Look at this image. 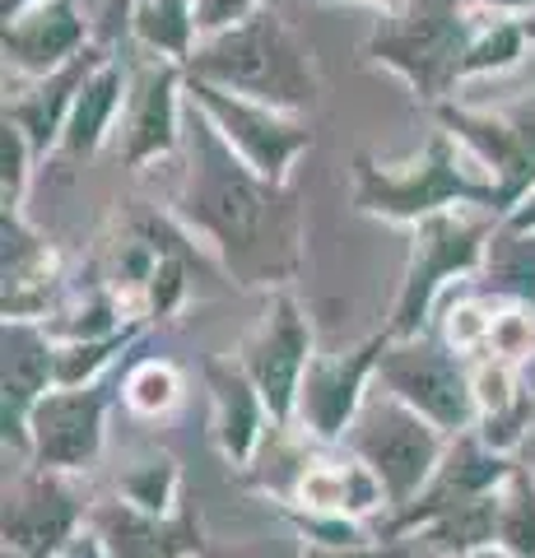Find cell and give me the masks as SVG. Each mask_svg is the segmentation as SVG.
<instances>
[{"instance_id":"obj_37","label":"cell","mask_w":535,"mask_h":558,"mask_svg":"<svg viewBox=\"0 0 535 558\" xmlns=\"http://www.w3.org/2000/svg\"><path fill=\"white\" fill-rule=\"evenodd\" d=\"M522 28H526V38L535 43V10H531V14H522Z\"/></svg>"},{"instance_id":"obj_25","label":"cell","mask_w":535,"mask_h":558,"mask_svg":"<svg viewBox=\"0 0 535 558\" xmlns=\"http://www.w3.org/2000/svg\"><path fill=\"white\" fill-rule=\"evenodd\" d=\"M424 549V558H471L498 545V494H485L465 508L442 512L428 521L420 535H410Z\"/></svg>"},{"instance_id":"obj_23","label":"cell","mask_w":535,"mask_h":558,"mask_svg":"<svg viewBox=\"0 0 535 558\" xmlns=\"http://www.w3.org/2000/svg\"><path fill=\"white\" fill-rule=\"evenodd\" d=\"M471 289L489 293L498 303L535 307V233L498 223L485 247V266H479Z\"/></svg>"},{"instance_id":"obj_34","label":"cell","mask_w":535,"mask_h":558,"mask_svg":"<svg viewBox=\"0 0 535 558\" xmlns=\"http://www.w3.org/2000/svg\"><path fill=\"white\" fill-rule=\"evenodd\" d=\"M205 558H303V539L293 535L289 545H270V539H262V545H243V549H210Z\"/></svg>"},{"instance_id":"obj_3","label":"cell","mask_w":535,"mask_h":558,"mask_svg":"<svg viewBox=\"0 0 535 558\" xmlns=\"http://www.w3.org/2000/svg\"><path fill=\"white\" fill-rule=\"evenodd\" d=\"M479 33V14L465 0H391L373 20L368 57L396 70L424 102H452L465 84V51Z\"/></svg>"},{"instance_id":"obj_30","label":"cell","mask_w":535,"mask_h":558,"mask_svg":"<svg viewBox=\"0 0 535 558\" xmlns=\"http://www.w3.org/2000/svg\"><path fill=\"white\" fill-rule=\"evenodd\" d=\"M182 293H186V260H182V252H172L163 242V256H159V266L149 275V289H145V317L149 322L168 317V312L182 303Z\"/></svg>"},{"instance_id":"obj_28","label":"cell","mask_w":535,"mask_h":558,"mask_svg":"<svg viewBox=\"0 0 535 558\" xmlns=\"http://www.w3.org/2000/svg\"><path fill=\"white\" fill-rule=\"evenodd\" d=\"M182 400V373L168 359H141L122 373V405L135 418H163Z\"/></svg>"},{"instance_id":"obj_42","label":"cell","mask_w":535,"mask_h":558,"mask_svg":"<svg viewBox=\"0 0 535 558\" xmlns=\"http://www.w3.org/2000/svg\"><path fill=\"white\" fill-rule=\"evenodd\" d=\"M522 112H526V117H535V108H522Z\"/></svg>"},{"instance_id":"obj_8","label":"cell","mask_w":535,"mask_h":558,"mask_svg":"<svg viewBox=\"0 0 535 558\" xmlns=\"http://www.w3.org/2000/svg\"><path fill=\"white\" fill-rule=\"evenodd\" d=\"M80 475H57L33 461L5 480V512H0V535L5 549H20L33 558H65L75 539L89 531L94 502L75 484Z\"/></svg>"},{"instance_id":"obj_36","label":"cell","mask_w":535,"mask_h":558,"mask_svg":"<svg viewBox=\"0 0 535 558\" xmlns=\"http://www.w3.org/2000/svg\"><path fill=\"white\" fill-rule=\"evenodd\" d=\"M33 5H42V0H0V14H5V20H14V14H24V10H33Z\"/></svg>"},{"instance_id":"obj_38","label":"cell","mask_w":535,"mask_h":558,"mask_svg":"<svg viewBox=\"0 0 535 558\" xmlns=\"http://www.w3.org/2000/svg\"><path fill=\"white\" fill-rule=\"evenodd\" d=\"M522 461H526V465H531V475H535V438H531V442H526V451H522Z\"/></svg>"},{"instance_id":"obj_29","label":"cell","mask_w":535,"mask_h":558,"mask_svg":"<svg viewBox=\"0 0 535 558\" xmlns=\"http://www.w3.org/2000/svg\"><path fill=\"white\" fill-rule=\"evenodd\" d=\"M526 28L522 20H479V33H475V43L471 51H465V84L479 80V75H494V70H512L516 61H522V51H526Z\"/></svg>"},{"instance_id":"obj_41","label":"cell","mask_w":535,"mask_h":558,"mask_svg":"<svg viewBox=\"0 0 535 558\" xmlns=\"http://www.w3.org/2000/svg\"><path fill=\"white\" fill-rule=\"evenodd\" d=\"M373 5H391V0H373Z\"/></svg>"},{"instance_id":"obj_35","label":"cell","mask_w":535,"mask_h":558,"mask_svg":"<svg viewBox=\"0 0 535 558\" xmlns=\"http://www.w3.org/2000/svg\"><path fill=\"white\" fill-rule=\"evenodd\" d=\"M503 223H508V229H522V233H535V191H531V196H526L522 205H516V209H512V215H508Z\"/></svg>"},{"instance_id":"obj_12","label":"cell","mask_w":535,"mask_h":558,"mask_svg":"<svg viewBox=\"0 0 535 558\" xmlns=\"http://www.w3.org/2000/svg\"><path fill=\"white\" fill-rule=\"evenodd\" d=\"M186 94H192L196 108L210 117V126L223 135V145H229L252 172H262L266 182H289L293 159L313 145V131L280 108L223 94L215 84H196V80H186Z\"/></svg>"},{"instance_id":"obj_5","label":"cell","mask_w":535,"mask_h":558,"mask_svg":"<svg viewBox=\"0 0 535 558\" xmlns=\"http://www.w3.org/2000/svg\"><path fill=\"white\" fill-rule=\"evenodd\" d=\"M498 223L503 219L489 215V209H442V215H428L414 223V247H410V266L401 279V299L391 307V322L382 326L391 340L424 336L442 284L479 275L485 247Z\"/></svg>"},{"instance_id":"obj_31","label":"cell","mask_w":535,"mask_h":558,"mask_svg":"<svg viewBox=\"0 0 535 558\" xmlns=\"http://www.w3.org/2000/svg\"><path fill=\"white\" fill-rule=\"evenodd\" d=\"M28 159H38L28 145V135L14 121H0V178H5V209L24 205L28 191Z\"/></svg>"},{"instance_id":"obj_2","label":"cell","mask_w":535,"mask_h":558,"mask_svg":"<svg viewBox=\"0 0 535 558\" xmlns=\"http://www.w3.org/2000/svg\"><path fill=\"white\" fill-rule=\"evenodd\" d=\"M182 70L196 84H215L223 94L266 102V108H280L289 117L317 102V65L299 43V33L270 5L243 24L215 33V38H200Z\"/></svg>"},{"instance_id":"obj_16","label":"cell","mask_w":535,"mask_h":558,"mask_svg":"<svg viewBox=\"0 0 535 558\" xmlns=\"http://www.w3.org/2000/svg\"><path fill=\"white\" fill-rule=\"evenodd\" d=\"M5 349V377H0V433L14 461H28V418L38 400L57 387V340L47 322H14L5 317L0 330Z\"/></svg>"},{"instance_id":"obj_13","label":"cell","mask_w":535,"mask_h":558,"mask_svg":"<svg viewBox=\"0 0 535 558\" xmlns=\"http://www.w3.org/2000/svg\"><path fill=\"white\" fill-rule=\"evenodd\" d=\"M382 349H387V330H377L373 340L344 349V354H317L299 387V410H293L289 428L317 447H340L373 391Z\"/></svg>"},{"instance_id":"obj_40","label":"cell","mask_w":535,"mask_h":558,"mask_svg":"<svg viewBox=\"0 0 535 558\" xmlns=\"http://www.w3.org/2000/svg\"><path fill=\"white\" fill-rule=\"evenodd\" d=\"M471 558H508V554H498V549H485V554H471Z\"/></svg>"},{"instance_id":"obj_32","label":"cell","mask_w":535,"mask_h":558,"mask_svg":"<svg viewBox=\"0 0 535 558\" xmlns=\"http://www.w3.org/2000/svg\"><path fill=\"white\" fill-rule=\"evenodd\" d=\"M303 558H424L414 539H364V545H303Z\"/></svg>"},{"instance_id":"obj_14","label":"cell","mask_w":535,"mask_h":558,"mask_svg":"<svg viewBox=\"0 0 535 558\" xmlns=\"http://www.w3.org/2000/svg\"><path fill=\"white\" fill-rule=\"evenodd\" d=\"M516 461L522 457H503V451L485 447L479 433H461V438L447 442V457L434 470V480H428L424 494L414 498L410 508L391 512L387 521H377V535L382 539H410V535H420L428 521H438L442 512L465 508V502H475L485 494H498L503 480L516 470Z\"/></svg>"},{"instance_id":"obj_7","label":"cell","mask_w":535,"mask_h":558,"mask_svg":"<svg viewBox=\"0 0 535 558\" xmlns=\"http://www.w3.org/2000/svg\"><path fill=\"white\" fill-rule=\"evenodd\" d=\"M373 387L405 400L410 410H420L447 438L475 433L479 414H475V387H471V359H461L438 330H424V336H410V340L387 336Z\"/></svg>"},{"instance_id":"obj_18","label":"cell","mask_w":535,"mask_h":558,"mask_svg":"<svg viewBox=\"0 0 535 558\" xmlns=\"http://www.w3.org/2000/svg\"><path fill=\"white\" fill-rule=\"evenodd\" d=\"M5 47V70L24 80H47L61 65H71L80 51H89V20H84L80 0H42L24 14L5 20L0 33Z\"/></svg>"},{"instance_id":"obj_22","label":"cell","mask_w":535,"mask_h":558,"mask_svg":"<svg viewBox=\"0 0 535 558\" xmlns=\"http://www.w3.org/2000/svg\"><path fill=\"white\" fill-rule=\"evenodd\" d=\"M126 89H131V75L122 70V61L108 57L94 70V80L84 84V94L71 108V121H65V135H61L65 159H89L102 140H108V131L117 126V117L126 108Z\"/></svg>"},{"instance_id":"obj_21","label":"cell","mask_w":535,"mask_h":558,"mask_svg":"<svg viewBox=\"0 0 535 558\" xmlns=\"http://www.w3.org/2000/svg\"><path fill=\"white\" fill-rule=\"evenodd\" d=\"M5 317L47 322L57 312V252L24 223L20 209H5Z\"/></svg>"},{"instance_id":"obj_9","label":"cell","mask_w":535,"mask_h":558,"mask_svg":"<svg viewBox=\"0 0 535 558\" xmlns=\"http://www.w3.org/2000/svg\"><path fill=\"white\" fill-rule=\"evenodd\" d=\"M112 391H122L117 373L89 387H51L28 418V461L57 475H84L102 457Z\"/></svg>"},{"instance_id":"obj_17","label":"cell","mask_w":535,"mask_h":558,"mask_svg":"<svg viewBox=\"0 0 535 558\" xmlns=\"http://www.w3.org/2000/svg\"><path fill=\"white\" fill-rule=\"evenodd\" d=\"M89 531L102 545V558H205L210 554L192 498L172 517L141 512V508H131L126 498H102V502H94Z\"/></svg>"},{"instance_id":"obj_10","label":"cell","mask_w":535,"mask_h":558,"mask_svg":"<svg viewBox=\"0 0 535 558\" xmlns=\"http://www.w3.org/2000/svg\"><path fill=\"white\" fill-rule=\"evenodd\" d=\"M233 359L243 363L247 377L256 381L275 428H289L293 410H299V387L317 359L313 354V322L303 317V307L289 289L270 293V307L262 312V322L252 326V336L243 340V349H238Z\"/></svg>"},{"instance_id":"obj_33","label":"cell","mask_w":535,"mask_h":558,"mask_svg":"<svg viewBox=\"0 0 535 558\" xmlns=\"http://www.w3.org/2000/svg\"><path fill=\"white\" fill-rule=\"evenodd\" d=\"M256 10H266V0H196V28L200 38H215V33L252 20Z\"/></svg>"},{"instance_id":"obj_4","label":"cell","mask_w":535,"mask_h":558,"mask_svg":"<svg viewBox=\"0 0 535 558\" xmlns=\"http://www.w3.org/2000/svg\"><path fill=\"white\" fill-rule=\"evenodd\" d=\"M354 201L368 215L396 223H420L442 209H494V182L457 135L438 131L405 168H382L373 159L354 163Z\"/></svg>"},{"instance_id":"obj_20","label":"cell","mask_w":535,"mask_h":558,"mask_svg":"<svg viewBox=\"0 0 535 558\" xmlns=\"http://www.w3.org/2000/svg\"><path fill=\"white\" fill-rule=\"evenodd\" d=\"M108 61L98 47L89 51H80V57L71 65H61L57 75H47V80H33V89L28 94H14L5 98V121H14L24 135H28V145L33 154H51V149H61V135H65V121H71V108H75V98L84 94V84L94 80V70Z\"/></svg>"},{"instance_id":"obj_24","label":"cell","mask_w":535,"mask_h":558,"mask_svg":"<svg viewBox=\"0 0 535 558\" xmlns=\"http://www.w3.org/2000/svg\"><path fill=\"white\" fill-rule=\"evenodd\" d=\"M126 28L145 51H154L159 61H178V65L192 61V51L200 43L196 0H135L126 10Z\"/></svg>"},{"instance_id":"obj_27","label":"cell","mask_w":535,"mask_h":558,"mask_svg":"<svg viewBox=\"0 0 535 558\" xmlns=\"http://www.w3.org/2000/svg\"><path fill=\"white\" fill-rule=\"evenodd\" d=\"M498 554L508 558H535V475L526 461L498 488Z\"/></svg>"},{"instance_id":"obj_6","label":"cell","mask_w":535,"mask_h":558,"mask_svg":"<svg viewBox=\"0 0 535 558\" xmlns=\"http://www.w3.org/2000/svg\"><path fill=\"white\" fill-rule=\"evenodd\" d=\"M447 442L452 438H447L442 428L428 424L420 410H410L405 400H396L391 391L373 387L340 447L350 451V457H358L377 480H382L387 498H391V512H401L428 488L434 470L447 457Z\"/></svg>"},{"instance_id":"obj_15","label":"cell","mask_w":535,"mask_h":558,"mask_svg":"<svg viewBox=\"0 0 535 558\" xmlns=\"http://www.w3.org/2000/svg\"><path fill=\"white\" fill-rule=\"evenodd\" d=\"M182 112H186V70L178 61H145L131 75L122 108V163L145 168L182 149Z\"/></svg>"},{"instance_id":"obj_11","label":"cell","mask_w":535,"mask_h":558,"mask_svg":"<svg viewBox=\"0 0 535 558\" xmlns=\"http://www.w3.org/2000/svg\"><path fill=\"white\" fill-rule=\"evenodd\" d=\"M447 135H457L479 159V168L494 182V209L508 219L535 191V117L516 112H489L471 102H442L438 108Z\"/></svg>"},{"instance_id":"obj_26","label":"cell","mask_w":535,"mask_h":558,"mask_svg":"<svg viewBox=\"0 0 535 558\" xmlns=\"http://www.w3.org/2000/svg\"><path fill=\"white\" fill-rule=\"evenodd\" d=\"M117 498H126L131 508L154 512V517H172L186 502V484L182 470L168 451H149L145 461H131L122 475H117Z\"/></svg>"},{"instance_id":"obj_1","label":"cell","mask_w":535,"mask_h":558,"mask_svg":"<svg viewBox=\"0 0 535 558\" xmlns=\"http://www.w3.org/2000/svg\"><path fill=\"white\" fill-rule=\"evenodd\" d=\"M182 191L178 215L219 252L243 289L280 293L299 270V201L289 182H266L223 145L192 94L182 112Z\"/></svg>"},{"instance_id":"obj_19","label":"cell","mask_w":535,"mask_h":558,"mask_svg":"<svg viewBox=\"0 0 535 558\" xmlns=\"http://www.w3.org/2000/svg\"><path fill=\"white\" fill-rule=\"evenodd\" d=\"M205 387H210L215 442L223 451V461L238 470H252L266 447V433L275 428L256 381L247 377V368L238 359H210L205 363Z\"/></svg>"},{"instance_id":"obj_39","label":"cell","mask_w":535,"mask_h":558,"mask_svg":"<svg viewBox=\"0 0 535 558\" xmlns=\"http://www.w3.org/2000/svg\"><path fill=\"white\" fill-rule=\"evenodd\" d=\"M0 558H33V554H20V549H0Z\"/></svg>"}]
</instances>
